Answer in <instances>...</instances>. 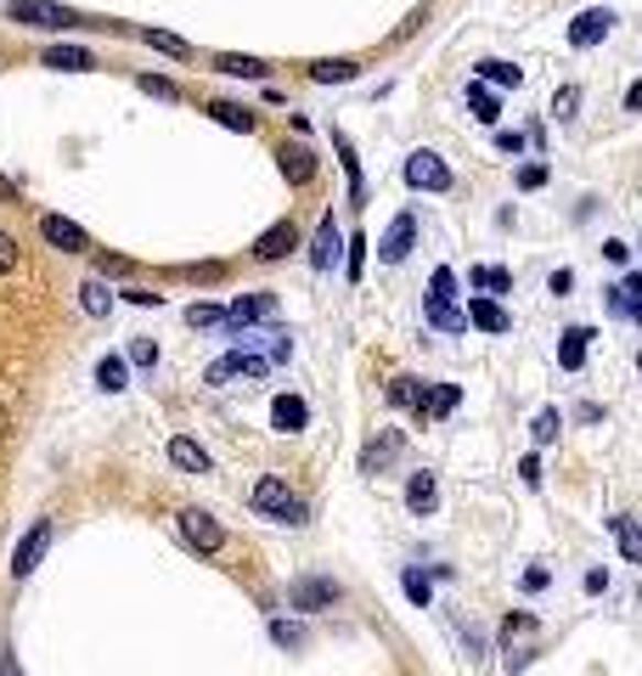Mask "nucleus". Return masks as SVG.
Masks as SVG:
<instances>
[{
  "instance_id": "obj_1",
  "label": "nucleus",
  "mask_w": 642,
  "mask_h": 676,
  "mask_svg": "<svg viewBox=\"0 0 642 676\" xmlns=\"http://www.w3.org/2000/svg\"><path fill=\"white\" fill-rule=\"evenodd\" d=\"M423 316H428L439 332H451V338L468 327V310L457 305V271H451V265H434L428 294H423Z\"/></svg>"
},
{
  "instance_id": "obj_2",
  "label": "nucleus",
  "mask_w": 642,
  "mask_h": 676,
  "mask_svg": "<svg viewBox=\"0 0 642 676\" xmlns=\"http://www.w3.org/2000/svg\"><path fill=\"white\" fill-rule=\"evenodd\" d=\"M254 513H265V519H276V524H305V502L287 491L282 473H265L260 486H254Z\"/></svg>"
},
{
  "instance_id": "obj_3",
  "label": "nucleus",
  "mask_w": 642,
  "mask_h": 676,
  "mask_svg": "<svg viewBox=\"0 0 642 676\" xmlns=\"http://www.w3.org/2000/svg\"><path fill=\"white\" fill-rule=\"evenodd\" d=\"M7 18L23 29H85V18L57 7V0H7Z\"/></svg>"
},
{
  "instance_id": "obj_4",
  "label": "nucleus",
  "mask_w": 642,
  "mask_h": 676,
  "mask_svg": "<svg viewBox=\"0 0 642 676\" xmlns=\"http://www.w3.org/2000/svg\"><path fill=\"white\" fill-rule=\"evenodd\" d=\"M271 367H276V361H271V356H260L254 345H237L231 356H220V361H209V372H204V383H231V378H254V383H260V378H265Z\"/></svg>"
},
{
  "instance_id": "obj_5",
  "label": "nucleus",
  "mask_w": 642,
  "mask_h": 676,
  "mask_svg": "<svg viewBox=\"0 0 642 676\" xmlns=\"http://www.w3.org/2000/svg\"><path fill=\"white\" fill-rule=\"evenodd\" d=\"M401 175H406L412 192H446V186H451V164L439 159L434 148H417V153L401 164Z\"/></svg>"
},
{
  "instance_id": "obj_6",
  "label": "nucleus",
  "mask_w": 642,
  "mask_h": 676,
  "mask_svg": "<svg viewBox=\"0 0 642 676\" xmlns=\"http://www.w3.org/2000/svg\"><path fill=\"white\" fill-rule=\"evenodd\" d=\"M181 536H186V547H197V553H220V547H226V524H220L215 513H204V508H186V513H181Z\"/></svg>"
},
{
  "instance_id": "obj_7",
  "label": "nucleus",
  "mask_w": 642,
  "mask_h": 676,
  "mask_svg": "<svg viewBox=\"0 0 642 676\" xmlns=\"http://www.w3.org/2000/svg\"><path fill=\"white\" fill-rule=\"evenodd\" d=\"M609 29H614V12L609 7H586V12L569 18V45H575V52H591V45L609 40Z\"/></svg>"
},
{
  "instance_id": "obj_8",
  "label": "nucleus",
  "mask_w": 642,
  "mask_h": 676,
  "mask_svg": "<svg viewBox=\"0 0 642 676\" xmlns=\"http://www.w3.org/2000/svg\"><path fill=\"white\" fill-rule=\"evenodd\" d=\"M287 598H293V609H333L344 598V587L333 575H300V581L287 587Z\"/></svg>"
},
{
  "instance_id": "obj_9",
  "label": "nucleus",
  "mask_w": 642,
  "mask_h": 676,
  "mask_svg": "<svg viewBox=\"0 0 642 676\" xmlns=\"http://www.w3.org/2000/svg\"><path fill=\"white\" fill-rule=\"evenodd\" d=\"M45 547H52V519H40V524L29 530V536L18 542V553H12V575H18V581H29V575L40 569Z\"/></svg>"
},
{
  "instance_id": "obj_10",
  "label": "nucleus",
  "mask_w": 642,
  "mask_h": 676,
  "mask_svg": "<svg viewBox=\"0 0 642 676\" xmlns=\"http://www.w3.org/2000/svg\"><path fill=\"white\" fill-rule=\"evenodd\" d=\"M412 243H417V215H412V209H401V215H394V226L383 231L378 260H383V265H401V260L412 254Z\"/></svg>"
},
{
  "instance_id": "obj_11",
  "label": "nucleus",
  "mask_w": 642,
  "mask_h": 676,
  "mask_svg": "<svg viewBox=\"0 0 642 676\" xmlns=\"http://www.w3.org/2000/svg\"><path fill=\"white\" fill-rule=\"evenodd\" d=\"M40 237H45L52 249H63V254H85V249H90V231L74 226L68 215H45V220H40Z\"/></svg>"
},
{
  "instance_id": "obj_12",
  "label": "nucleus",
  "mask_w": 642,
  "mask_h": 676,
  "mask_svg": "<svg viewBox=\"0 0 642 676\" xmlns=\"http://www.w3.org/2000/svg\"><path fill=\"white\" fill-rule=\"evenodd\" d=\"M293 249H300V226H293V220H276L271 231L254 237V260H265V265L271 260H287Z\"/></svg>"
},
{
  "instance_id": "obj_13",
  "label": "nucleus",
  "mask_w": 642,
  "mask_h": 676,
  "mask_svg": "<svg viewBox=\"0 0 642 676\" xmlns=\"http://www.w3.org/2000/svg\"><path fill=\"white\" fill-rule=\"evenodd\" d=\"M265 316H276V299L271 294H249V299H237L231 310H226V332L231 338H242L254 321H265Z\"/></svg>"
},
{
  "instance_id": "obj_14",
  "label": "nucleus",
  "mask_w": 642,
  "mask_h": 676,
  "mask_svg": "<svg viewBox=\"0 0 642 676\" xmlns=\"http://www.w3.org/2000/svg\"><path fill=\"white\" fill-rule=\"evenodd\" d=\"M401 446H406L401 428H378L372 440H367V451H361V473H383V462L401 457Z\"/></svg>"
},
{
  "instance_id": "obj_15",
  "label": "nucleus",
  "mask_w": 642,
  "mask_h": 676,
  "mask_svg": "<svg viewBox=\"0 0 642 676\" xmlns=\"http://www.w3.org/2000/svg\"><path fill=\"white\" fill-rule=\"evenodd\" d=\"M468 327H479V332H508V327H513V316H508V305H502L497 294H474V305H468Z\"/></svg>"
},
{
  "instance_id": "obj_16",
  "label": "nucleus",
  "mask_w": 642,
  "mask_h": 676,
  "mask_svg": "<svg viewBox=\"0 0 642 676\" xmlns=\"http://www.w3.org/2000/svg\"><path fill=\"white\" fill-rule=\"evenodd\" d=\"M333 148H338L344 175H350V209H361V204H367V175H361V159H356V148H350V135L333 130Z\"/></svg>"
},
{
  "instance_id": "obj_17",
  "label": "nucleus",
  "mask_w": 642,
  "mask_h": 676,
  "mask_svg": "<svg viewBox=\"0 0 642 676\" xmlns=\"http://www.w3.org/2000/svg\"><path fill=\"white\" fill-rule=\"evenodd\" d=\"M305 423H311L305 395H276V401H271V428H276V434H300Z\"/></svg>"
},
{
  "instance_id": "obj_18",
  "label": "nucleus",
  "mask_w": 642,
  "mask_h": 676,
  "mask_svg": "<svg viewBox=\"0 0 642 676\" xmlns=\"http://www.w3.org/2000/svg\"><path fill=\"white\" fill-rule=\"evenodd\" d=\"M276 164H282V175H287L293 186H305V181L316 175V153L305 148V141H287V148H276Z\"/></svg>"
},
{
  "instance_id": "obj_19",
  "label": "nucleus",
  "mask_w": 642,
  "mask_h": 676,
  "mask_svg": "<svg viewBox=\"0 0 642 676\" xmlns=\"http://www.w3.org/2000/svg\"><path fill=\"white\" fill-rule=\"evenodd\" d=\"M40 63L57 68V74H85V68H96V57L85 52V45H45Z\"/></svg>"
},
{
  "instance_id": "obj_20",
  "label": "nucleus",
  "mask_w": 642,
  "mask_h": 676,
  "mask_svg": "<svg viewBox=\"0 0 642 676\" xmlns=\"http://www.w3.org/2000/svg\"><path fill=\"white\" fill-rule=\"evenodd\" d=\"M406 508H412L417 519H428V513L439 508V479H434V473H412V479H406Z\"/></svg>"
},
{
  "instance_id": "obj_21",
  "label": "nucleus",
  "mask_w": 642,
  "mask_h": 676,
  "mask_svg": "<svg viewBox=\"0 0 642 676\" xmlns=\"http://www.w3.org/2000/svg\"><path fill=\"white\" fill-rule=\"evenodd\" d=\"M204 113H209L215 124L237 130V135H254V130H260V113H254V108H237V102H209Z\"/></svg>"
},
{
  "instance_id": "obj_22",
  "label": "nucleus",
  "mask_w": 642,
  "mask_h": 676,
  "mask_svg": "<svg viewBox=\"0 0 642 676\" xmlns=\"http://www.w3.org/2000/svg\"><path fill=\"white\" fill-rule=\"evenodd\" d=\"M311 265H316V271H333V265H338V220H333V215H322V226H316Z\"/></svg>"
},
{
  "instance_id": "obj_23",
  "label": "nucleus",
  "mask_w": 642,
  "mask_h": 676,
  "mask_svg": "<svg viewBox=\"0 0 642 676\" xmlns=\"http://www.w3.org/2000/svg\"><path fill=\"white\" fill-rule=\"evenodd\" d=\"M586 345H591V327L558 332V367H564V372H580V367H586Z\"/></svg>"
},
{
  "instance_id": "obj_24",
  "label": "nucleus",
  "mask_w": 642,
  "mask_h": 676,
  "mask_svg": "<svg viewBox=\"0 0 642 676\" xmlns=\"http://www.w3.org/2000/svg\"><path fill=\"white\" fill-rule=\"evenodd\" d=\"M311 79L316 85H350V79H361V63L356 57H322V63H311Z\"/></svg>"
},
{
  "instance_id": "obj_25",
  "label": "nucleus",
  "mask_w": 642,
  "mask_h": 676,
  "mask_svg": "<svg viewBox=\"0 0 642 676\" xmlns=\"http://www.w3.org/2000/svg\"><path fill=\"white\" fill-rule=\"evenodd\" d=\"M609 530H614L620 558H625V564H642V524H636V519H625V513H614V519H609Z\"/></svg>"
},
{
  "instance_id": "obj_26",
  "label": "nucleus",
  "mask_w": 642,
  "mask_h": 676,
  "mask_svg": "<svg viewBox=\"0 0 642 676\" xmlns=\"http://www.w3.org/2000/svg\"><path fill=\"white\" fill-rule=\"evenodd\" d=\"M170 462L181 473H209V451L197 446V440H186V434H175V440H170Z\"/></svg>"
},
{
  "instance_id": "obj_27",
  "label": "nucleus",
  "mask_w": 642,
  "mask_h": 676,
  "mask_svg": "<svg viewBox=\"0 0 642 676\" xmlns=\"http://www.w3.org/2000/svg\"><path fill=\"white\" fill-rule=\"evenodd\" d=\"M468 113H474L479 124H497V119H502V102H497V90H490L485 79H468Z\"/></svg>"
},
{
  "instance_id": "obj_28",
  "label": "nucleus",
  "mask_w": 642,
  "mask_h": 676,
  "mask_svg": "<svg viewBox=\"0 0 642 676\" xmlns=\"http://www.w3.org/2000/svg\"><path fill=\"white\" fill-rule=\"evenodd\" d=\"M468 282H474V294H513V271L508 265H474Z\"/></svg>"
},
{
  "instance_id": "obj_29",
  "label": "nucleus",
  "mask_w": 642,
  "mask_h": 676,
  "mask_svg": "<svg viewBox=\"0 0 642 676\" xmlns=\"http://www.w3.org/2000/svg\"><path fill=\"white\" fill-rule=\"evenodd\" d=\"M79 305H85V316H96V321H102V316L113 310V287H108L102 276H90V282L79 287Z\"/></svg>"
},
{
  "instance_id": "obj_30",
  "label": "nucleus",
  "mask_w": 642,
  "mask_h": 676,
  "mask_svg": "<svg viewBox=\"0 0 642 676\" xmlns=\"http://www.w3.org/2000/svg\"><path fill=\"white\" fill-rule=\"evenodd\" d=\"M96 383H102L108 395L130 390V361H124V356H102V361H96Z\"/></svg>"
},
{
  "instance_id": "obj_31",
  "label": "nucleus",
  "mask_w": 642,
  "mask_h": 676,
  "mask_svg": "<svg viewBox=\"0 0 642 676\" xmlns=\"http://www.w3.org/2000/svg\"><path fill=\"white\" fill-rule=\"evenodd\" d=\"M215 68H220V74H231V79H265V68H271V63H260V57H237V52H220V57H215Z\"/></svg>"
},
{
  "instance_id": "obj_32",
  "label": "nucleus",
  "mask_w": 642,
  "mask_h": 676,
  "mask_svg": "<svg viewBox=\"0 0 642 676\" xmlns=\"http://www.w3.org/2000/svg\"><path fill=\"white\" fill-rule=\"evenodd\" d=\"M479 79L508 90V85H524V68H513V63H502V57H485V63H479Z\"/></svg>"
},
{
  "instance_id": "obj_33",
  "label": "nucleus",
  "mask_w": 642,
  "mask_h": 676,
  "mask_svg": "<svg viewBox=\"0 0 642 676\" xmlns=\"http://www.w3.org/2000/svg\"><path fill=\"white\" fill-rule=\"evenodd\" d=\"M146 45H153V52H164V57H192V45L181 40V34H164V29H135Z\"/></svg>"
},
{
  "instance_id": "obj_34",
  "label": "nucleus",
  "mask_w": 642,
  "mask_h": 676,
  "mask_svg": "<svg viewBox=\"0 0 642 676\" xmlns=\"http://www.w3.org/2000/svg\"><path fill=\"white\" fill-rule=\"evenodd\" d=\"M558 428H564V417H558L553 406H541V412L530 417V434H535V446H553V440H558Z\"/></svg>"
},
{
  "instance_id": "obj_35",
  "label": "nucleus",
  "mask_w": 642,
  "mask_h": 676,
  "mask_svg": "<svg viewBox=\"0 0 642 676\" xmlns=\"http://www.w3.org/2000/svg\"><path fill=\"white\" fill-rule=\"evenodd\" d=\"M271 643L300 654V648H305V625H300V620H271Z\"/></svg>"
},
{
  "instance_id": "obj_36",
  "label": "nucleus",
  "mask_w": 642,
  "mask_h": 676,
  "mask_svg": "<svg viewBox=\"0 0 642 676\" xmlns=\"http://www.w3.org/2000/svg\"><path fill=\"white\" fill-rule=\"evenodd\" d=\"M186 327H226V310L215 299H197V305H186Z\"/></svg>"
},
{
  "instance_id": "obj_37",
  "label": "nucleus",
  "mask_w": 642,
  "mask_h": 676,
  "mask_svg": "<svg viewBox=\"0 0 642 676\" xmlns=\"http://www.w3.org/2000/svg\"><path fill=\"white\" fill-rule=\"evenodd\" d=\"M401 587H406V598H412L417 609H428V603H434V587H428V569H406V575H401Z\"/></svg>"
},
{
  "instance_id": "obj_38",
  "label": "nucleus",
  "mask_w": 642,
  "mask_h": 676,
  "mask_svg": "<svg viewBox=\"0 0 642 676\" xmlns=\"http://www.w3.org/2000/svg\"><path fill=\"white\" fill-rule=\"evenodd\" d=\"M135 85H141L146 96H159V102H181V85H175V79H159V74H141Z\"/></svg>"
},
{
  "instance_id": "obj_39",
  "label": "nucleus",
  "mask_w": 642,
  "mask_h": 676,
  "mask_svg": "<svg viewBox=\"0 0 642 676\" xmlns=\"http://www.w3.org/2000/svg\"><path fill=\"white\" fill-rule=\"evenodd\" d=\"M575 113H580V90H575V85H564V90L553 96V119H564V124H569Z\"/></svg>"
},
{
  "instance_id": "obj_40",
  "label": "nucleus",
  "mask_w": 642,
  "mask_h": 676,
  "mask_svg": "<svg viewBox=\"0 0 642 676\" xmlns=\"http://www.w3.org/2000/svg\"><path fill=\"white\" fill-rule=\"evenodd\" d=\"M513 186H519V192H535V186H547V164H524V170L513 175Z\"/></svg>"
},
{
  "instance_id": "obj_41",
  "label": "nucleus",
  "mask_w": 642,
  "mask_h": 676,
  "mask_svg": "<svg viewBox=\"0 0 642 676\" xmlns=\"http://www.w3.org/2000/svg\"><path fill=\"white\" fill-rule=\"evenodd\" d=\"M130 361H135V367H159V345H153V338H141V332H135V345H130Z\"/></svg>"
},
{
  "instance_id": "obj_42",
  "label": "nucleus",
  "mask_w": 642,
  "mask_h": 676,
  "mask_svg": "<svg viewBox=\"0 0 642 676\" xmlns=\"http://www.w3.org/2000/svg\"><path fill=\"white\" fill-rule=\"evenodd\" d=\"M181 276H186V282H220L226 265H220V260H209V265H181Z\"/></svg>"
},
{
  "instance_id": "obj_43",
  "label": "nucleus",
  "mask_w": 642,
  "mask_h": 676,
  "mask_svg": "<svg viewBox=\"0 0 642 676\" xmlns=\"http://www.w3.org/2000/svg\"><path fill=\"white\" fill-rule=\"evenodd\" d=\"M361 265H367V237L356 231L350 237V282H361Z\"/></svg>"
},
{
  "instance_id": "obj_44",
  "label": "nucleus",
  "mask_w": 642,
  "mask_h": 676,
  "mask_svg": "<svg viewBox=\"0 0 642 676\" xmlns=\"http://www.w3.org/2000/svg\"><path fill=\"white\" fill-rule=\"evenodd\" d=\"M119 299H130V305H146V310H153V305H164V294H153V287H124Z\"/></svg>"
},
{
  "instance_id": "obj_45",
  "label": "nucleus",
  "mask_w": 642,
  "mask_h": 676,
  "mask_svg": "<svg viewBox=\"0 0 642 676\" xmlns=\"http://www.w3.org/2000/svg\"><path fill=\"white\" fill-rule=\"evenodd\" d=\"M18 265V243H12V231H0V276H7Z\"/></svg>"
},
{
  "instance_id": "obj_46",
  "label": "nucleus",
  "mask_w": 642,
  "mask_h": 676,
  "mask_svg": "<svg viewBox=\"0 0 642 676\" xmlns=\"http://www.w3.org/2000/svg\"><path fill=\"white\" fill-rule=\"evenodd\" d=\"M598 254H603V260H609V265H625V254H631V249H625V243H620V237H609V243H603V249H598Z\"/></svg>"
},
{
  "instance_id": "obj_47",
  "label": "nucleus",
  "mask_w": 642,
  "mask_h": 676,
  "mask_svg": "<svg viewBox=\"0 0 642 676\" xmlns=\"http://www.w3.org/2000/svg\"><path fill=\"white\" fill-rule=\"evenodd\" d=\"M586 592H591V598L609 592V569H586Z\"/></svg>"
},
{
  "instance_id": "obj_48",
  "label": "nucleus",
  "mask_w": 642,
  "mask_h": 676,
  "mask_svg": "<svg viewBox=\"0 0 642 676\" xmlns=\"http://www.w3.org/2000/svg\"><path fill=\"white\" fill-rule=\"evenodd\" d=\"M519 479L535 491V486H541V462H535V457H524V462H519Z\"/></svg>"
},
{
  "instance_id": "obj_49",
  "label": "nucleus",
  "mask_w": 642,
  "mask_h": 676,
  "mask_svg": "<svg viewBox=\"0 0 642 676\" xmlns=\"http://www.w3.org/2000/svg\"><path fill=\"white\" fill-rule=\"evenodd\" d=\"M96 265H102V276H124V271H130V260H119V254H102Z\"/></svg>"
},
{
  "instance_id": "obj_50",
  "label": "nucleus",
  "mask_w": 642,
  "mask_h": 676,
  "mask_svg": "<svg viewBox=\"0 0 642 676\" xmlns=\"http://www.w3.org/2000/svg\"><path fill=\"white\" fill-rule=\"evenodd\" d=\"M497 148H502V153H524V135H519V130H502Z\"/></svg>"
},
{
  "instance_id": "obj_51",
  "label": "nucleus",
  "mask_w": 642,
  "mask_h": 676,
  "mask_svg": "<svg viewBox=\"0 0 642 676\" xmlns=\"http://www.w3.org/2000/svg\"><path fill=\"white\" fill-rule=\"evenodd\" d=\"M547 287H553V294H575V271H553Z\"/></svg>"
},
{
  "instance_id": "obj_52",
  "label": "nucleus",
  "mask_w": 642,
  "mask_h": 676,
  "mask_svg": "<svg viewBox=\"0 0 642 676\" xmlns=\"http://www.w3.org/2000/svg\"><path fill=\"white\" fill-rule=\"evenodd\" d=\"M524 592H547V569H530L524 575Z\"/></svg>"
},
{
  "instance_id": "obj_53",
  "label": "nucleus",
  "mask_w": 642,
  "mask_h": 676,
  "mask_svg": "<svg viewBox=\"0 0 642 676\" xmlns=\"http://www.w3.org/2000/svg\"><path fill=\"white\" fill-rule=\"evenodd\" d=\"M625 108H631V113H642V79H636V85L625 90Z\"/></svg>"
},
{
  "instance_id": "obj_54",
  "label": "nucleus",
  "mask_w": 642,
  "mask_h": 676,
  "mask_svg": "<svg viewBox=\"0 0 642 676\" xmlns=\"http://www.w3.org/2000/svg\"><path fill=\"white\" fill-rule=\"evenodd\" d=\"M620 287H625V294H631V299H642V271H631V276H625Z\"/></svg>"
},
{
  "instance_id": "obj_55",
  "label": "nucleus",
  "mask_w": 642,
  "mask_h": 676,
  "mask_svg": "<svg viewBox=\"0 0 642 676\" xmlns=\"http://www.w3.org/2000/svg\"><path fill=\"white\" fill-rule=\"evenodd\" d=\"M0 198H7V204H12V198H18V186H12V181H7V175H0Z\"/></svg>"
},
{
  "instance_id": "obj_56",
  "label": "nucleus",
  "mask_w": 642,
  "mask_h": 676,
  "mask_svg": "<svg viewBox=\"0 0 642 676\" xmlns=\"http://www.w3.org/2000/svg\"><path fill=\"white\" fill-rule=\"evenodd\" d=\"M636 372H642V356H636Z\"/></svg>"
},
{
  "instance_id": "obj_57",
  "label": "nucleus",
  "mask_w": 642,
  "mask_h": 676,
  "mask_svg": "<svg viewBox=\"0 0 642 676\" xmlns=\"http://www.w3.org/2000/svg\"><path fill=\"white\" fill-rule=\"evenodd\" d=\"M636 249H642V243H636Z\"/></svg>"
}]
</instances>
